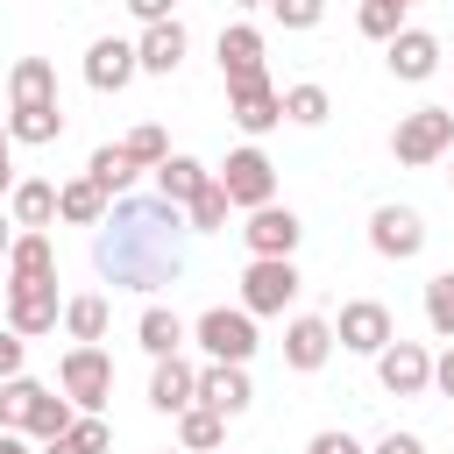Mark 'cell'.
<instances>
[{
	"mask_svg": "<svg viewBox=\"0 0 454 454\" xmlns=\"http://www.w3.org/2000/svg\"><path fill=\"white\" fill-rule=\"evenodd\" d=\"M390 71L411 78V85L433 78V71H440V35H426V28H397V35H390Z\"/></svg>",
	"mask_w": 454,
	"mask_h": 454,
	"instance_id": "obj_16",
	"label": "cell"
},
{
	"mask_svg": "<svg viewBox=\"0 0 454 454\" xmlns=\"http://www.w3.org/2000/svg\"><path fill=\"white\" fill-rule=\"evenodd\" d=\"M376 454H426V447H419V433H383Z\"/></svg>",
	"mask_w": 454,
	"mask_h": 454,
	"instance_id": "obj_40",
	"label": "cell"
},
{
	"mask_svg": "<svg viewBox=\"0 0 454 454\" xmlns=\"http://www.w3.org/2000/svg\"><path fill=\"white\" fill-rule=\"evenodd\" d=\"M14 220H21V227H50V220H57V184H35V177L14 184Z\"/></svg>",
	"mask_w": 454,
	"mask_h": 454,
	"instance_id": "obj_29",
	"label": "cell"
},
{
	"mask_svg": "<svg viewBox=\"0 0 454 454\" xmlns=\"http://www.w3.org/2000/svg\"><path fill=\"white\" fill-rule=\"evenodd\" d=\"M206 177H213L206 163H192V156H163V163H156V199L184 206V199H192V192H199Z\"/></svg>",
	"mask_w": 454,
	"mask_h": 454,
	"instance_id": "obj_24",
	"label": "cell"
},
{
	"mask_svg": "<svg viewBox=\"0 0 454 454\" xmlns=\"http://www.w3.org/2000/svg\"><path fill=\"white\" fill-rule=\"evenodd\" d=\"M7 248H14V234H7V220H0V255H7Z\"/></svg>",
	"mask_w": 454,
	"mask_h": 454,
	"instance_id": "obj_46",
	"label": "cell"
},
{
	"mask_svg": "<svg viewBox=\"0 0 454 454\" xmlns=\"http://www.w3.org/2000/svg\"><path fill=\"white\" fill-rule=\"evenodd\" d=\"M333 340H340V348H355V355H376V348L390 340V312H383L376 298H355V305H340Z\"/></svg>",
	"mask_w": 454,
	"mask_h": 454,
	"instance_id": "obj_14",
	"label": "cell"
},
{
	"mask_svg": "<svg viewBox=\"0 0 454 454\" xmlns=\"http://www.w3.org/2000/svg\"><path fill=\"white\" fill-rule=\"evenodd\" d=\"M234 7H270V0H234Z\"/></svg>",
	"mask_w": 454,
	"mask_h": 454,
	"instance_id": "obj_47",
	"label": "cell"
},
{
	"mask_svg": "<svg viewBox=\"0 0 454 454\" xmlns=\"http://www.w3.org/2000/svg\"><path fill=\"white\" fill-rule=\"evenodd\" d=\"M447 184H454V170H447Z\"/></svg>",
	"mask_w": 454,
	"mask_h": 454,
	"instance_id": "obj_49",
	"label": "cell"
},
{
	"mask_svg": "<svg viewBox=\"0 0 454 454\" xmlns=\"http://www.w3.org/2000/svg\"><path fill=\"white\" fill-rule=\"evenodd\" d=\"M135 71H142V64H135V43H121V35H99V43L85 50V85H92V92H121Z\"/></svg>",
	"mask_w": 454,
	"mask_h": 454,
	"instance_id": "obj_12",
	"label": "cell"
},
{
	"mask_svg": "<svg viewBox=\"0 0 454 454\" xmlns=\"http://www.w3.org/2000/svg\"><path fill=\"white\" fill-rule=\"evenodd\" d=\"M57 135H64V106H57V99L7 114V142H35V149H43V142H57Z\"/></svg>",
	"mask_w": 454,
	"mask_h": 454,
	"instance_id": "obj_20",
	"label": "cell"
},
{
	"mask_svg": "<svg viewBox=\"0 0 454 454\" xmlns=\"http://www.w3.org/2000/svg\"><path fill=\"white\" fill-rule=\"evenodd\" d=\"M369 241H376V255L411 262V255L426 248V220H419L411 206H376V213H369Z\"/></svg>",
	"mask_w": 454,
	"mask_h": 454,
	"instance_id": "obj_8",
	"label": "cell"
},
{
	"mask_svg": "<svg viewBox=\"0 0 454 454\" xmlns=\"http://www.w3.org/2000/svg\"><path fill=\"white\" fill-rule=\"evenodd\" d=\"M220 192H227V206H270L277 199V170H270V156L262 149H234L227 156V170H220Z\"/></svg>",
	"mask_w": 454,
	"mask_h": 454,
	"instance_id": "obj_5",
	"label": "cell"
},
{
	"mask_svg": "<svg viewBox=\"0 0 454 454\" xmlns=\"http://www.w3.org/2000/svg\"><path fill=\"white\" fill-rule=\"evenodd\" d=\"M199 397V369L177 362V355H156V376H149V404L156 411H184Z\"/></svg>",
	"mask_w": 454,
	"mask_h": 454,
	"instance_id": "obj_17",
	"label": "cell"
},
{
	"mask_svg": "<svg viewBox=\"0 0 454 454\" xmlns=\"http://www.w3.org/2000/svg\"><path fill=\"white\" fill-rule=\"evenodd\" d=\"M21 355H28V333H14V326H7V333H0V383H7V376H21Z\"/></svg>",
	"mask_w": 454,
	"mask_h": 454,
	"instance_id": "obj_39",
	"label": "cell"
},
{
	"mask_svg": "<svg viewBox=\"0 0 454 454\" xmlns=\"http://www.w3.org/2000/svg\"><path fill=\"white\" fill-rule=\"evenodd\" d=\"M177 440H184V454H213V447L227 440V419H220L213 404H199V397H192V404L177 411Z\"/></svg>",
	"mask_w": 454,
	"mask_h": 454,
	"instance_id": "obj_21",
	"label": "cell"
},
{
	"mask_svg": "<svg viewBox=\"0 0 454 454\" xmlns=\"http://www.w3.org/2000/svg\"><path fill=\"white\" fill-rule=\"evenodd\" d=\"M248 369L241 362H213V369H199V404H213L220 419H234V411H248Z\"/></svg>",
	"mask_w": 454,
	"mask_h": 454,
	"instance_id": "obj_15",
	"label": "cell"
},
{
	"mask_svg": "<svg viewBox=\"0 0 454 454\" xmlns=\"http://www.w3.org/2000/svg\"><path fill=\"white\" fill-rule=\"evenodd\" d=\"M404 7H411V0H404Z\"/></svg>",
	"mask_w": 454,
	"mask_h": 454,
	"instance_id": "obj_50",
	"label": "cell"
},
{
	"mask_svg": "<svg viewBox=\"0 0 454 454\" xmlns=\"http://www.w3.org/2000/svg\"><path fill=\"white\" fill-rule=\"evenodd\" d=\"M426 319H433V333H440V340H454V270L426 284Z\"/></svg>",
	"mask_w": 454,
	"mask_h": 454,
	"instance_id": "obj_35",
	"label": "cell"
},
{
	"mask_svg": "<svg viewBox=\"0 0 454 454\" xmlns=\"http://www.w3.org/2000/svg\"><path fill=\"white\" fill-rule=\"evenodd\" d=\"M57 383H64V397L78 404V411H99L106 397H114V362L92 348V340H78L71 355H64V369H57Z\"/></svg>",
	"mask_w": 454,
	"mask_h": 454,
	"instance_id": "obj_3",
	"label": "cell"
},
{
	"mask_svg": "<svg viewBox=\"0 0 454 454\" xmlns=\"http://www.w3.org/2000/svg\"><path fill=\"white\" fill-rule=\"evenodd\" d=\"M135 64L170 78V71L184 64V21H149V28H142V43H135Z\"/></svg>",
	"mask_w": 454,
	"mask_h": 454,
	"instance_id": "obj_18",
	"label": "cell"
},
{
	"mask_svg": "<svg viewBox=\"0 0 454 454\" xmlns=\"http://www.w3.org/2000/svg\"><path fill=\"white\" fill-rule=\"evenodd\" d=\"M106 447H114V433H106L99 411H85V419H71L57 440H43V454H106Z\"/></svg>",
	"mask_w": 454,
	"mask_h": 454,
	"instance_id": "obj_22",
	"label": "cell"
},
{
	"mask_svg": "<svg viewBox=\"0 0 454 454\" xmlns=\"http://www.w3.org/2000/svg\"><path fill=\"white\" fill-rule=\"evenodd\" d=\"M397 28H404V0H362V35L390 43Z\"/></svg>",
	"mask_w": 454,
	"mask_h": 454,
	"instance_id": "obj_36",
	"label": "cell"
},
{
	"mask_svg": "<svg viewBox=\"0 0 454 454\" xmlns=\"http://www.w3.org/2000/svg\"><path fill=\"white\" fill-rule=\"evenodd\" d=\"M128 7H135L142 28H149V21H170V0H128Z\"/></svg>",
	"mask_w": 454,
	"mask_h": 454,
	"instance_id": "obj_42",
	"label": "cell"
},
{
	"mask_svg": "<svg viewBox=\"0 0 454 454\" xmlns=\"http://www.w3.org/2000/svg\"><path fill=\"white\" fill-rule=\"evenodd\" d=\"M7 326H14V333H50V326H57V277H21V284H7Z\"/></svg>",
	"mask_w": 454,
	"mask_h": 454,
	"instance_id": "obj_9",
	"label": "cell"
},
{
	"mask_svg": "<svg viewBox=\"0 0 454 454\" xmlns=\"http://www.w3.org/2000/svg\"><path fill=\"white\" fill-rule=\"evenodd\" d=\"M376 376H383L390 397H419V390L433 383V355H426L419 340H397V333H390V340L376 348Z\"/></svg>",
	"mask_w": 454,
	"mask_h": 454,
	"instance_id": "obj_6",
	"label": "cell"
},
{
	"mask_svg": "<svg viewBox=\"0 0 454 454\" xmlns=\"http://www.w3.org/2000/svg\"><path fill=\"white\" fill-rule=\"evenodd\" d=\"M85 177H92V184H99V192H106V199H121V192H128V184H135V156H128V149H114V142H106V149H92V163H85Z\"/></svg>",
	"mask_w": 454,
	"mask_h": 454,
	"instance_id": "obj_26",
	"label": "cell"
},
{
	"mask_svg": "<svg viewBox=\"0 0 454 454\" xmlns=\"http://www.w3.org/2000/svg\"><path fill=\"white\" fill-rule=\"evenodd\" d=\"M57 213H64L71 227H99V220H106V192H99L92 177H71V184L57 192Z\"/></svg>",
	"mask_w": 454,
	"mask_h": 454,
	"instance_id": "obj_25",
	"label": "cell"
},
{
	"mask_svg": "<svg viewBox=\"0 0 454 454\" xmlns=\"http://www.w3.org/2000/svg\"><path fill=\"white\" fill-rule=\"evenodd\" d=\"M298 298V270L291 255H255L248 277H241V312H284Z\"/></svg>",
	"mask_w": 454,
	"mask_h": 454,
	"instance_id": "obj_4",
	"label": "cell"
},
{
	"mask_svg": "<svg viewBox=\"0 0 454 454\" xmlns=\"http://www.w3.org/2000/svg\"><path fill=\"white\" fill-rule=\"evenodd\" d=\"M7 92H14V106H43V99H57V71H50V57H21L14 78H7Z\"/></svg>",
	"mask_w": 454,
	"mask_h": 454,
	"instance_id": "obj_23",
	"label": "cell"
},
{
	"mask_svg": "<svg viewBox=\"0 0 454 454\" xmlns=\"http://www.w3.org/2000/svg\"><path fill=\"white\" fill-rule=\"evenodd\" d=\"M199 348H206L213 362H248V355H255V312L213 305V312L199 319Z\"/></svg>",
	"mask_w": 454,
	"mask_h": 454,
	"instance_id": "obj_7",
	"label": "cell"
},
{
	"mask_svg": "<svg viewBox=\"0 0 454 454\" xmlns=\"http://www.w3.org/2000/svg\"><path fill=\"white\" fill-rule=\"evenodd\" d=\"M135 340H142L149 355H177V348H184V326H177V312H163V305H149V312L135 319Z\"/></svg>",
	"mask_w": 454,
	"mask_h": 454,
	"instance_id": "obj_28",
	"label": "cell"
},
{
	"mask_svg": "<svg viewBox=\"0 0 454 454\" xmlns=\"http://www.w3.org/2000/svg\"><path fill=\"white\" fill-rule=\"evenodd\" d=\"M270 14H277L284 28H319V14H326V0H270Z\"/></svg>",
	"mask_w": 454,
	"mask_h": 454,
	"instance_id": "obj_38",
	"label": "cell"
},
{
	"mask_svg": "<svg viewBox=\"0 0 454 454\" xmlns=\"http://www.w3.org/2000/svg\"><path fill=\"white\" fill-rule=\"evenodd\" d=\"M433 383H440V390H447V397H454V348H447V355H440V362H433Z\"/></svg>",
	"mask_w": 454,
	"mask_h": 454,
	"instance_id": "obj_43",
	"label": "cell"
},
{
	"mask_svg": "<svg viewBox=\"0 0 454 454\" xmlns=\"http://www.w3.org/2000/svg\"><path fill=\"white\" fill-rule=\"evenodd\" d=\"M35 390H43V383H28V376H7V383H0V433H21V426H28Z\"/></svg>",
	"mask_w": 454,
	"mask_h": 454,
	"instance_id": "obj_33",
	"label": "cell"
},
{
	"mask_svg": "<svg viewBox=\"0 0 454 454\" xmlns=\"http://www.w3.org/2000/svg\"><path fill=\"white\" fill-rule=\"evenodd\" d=\"M390 149H397V163H433V156H447V149H454V106H419V114H404L397 135H390Z\"/></svg>",
	"mask_w": 454,
	"mask_h": 454,
	"instance_id": "obj_2",
	"label": "cell"
},
{
	"mask_svg": "<svg viewBox=\"0 0 454 454\" xmlns=\"http://www.w3.org/2000/svg\"><path fill=\"white\" fill-rule=\"evenodd\" d=\"M227 114H234V128H241V135H262V128H277V121H284V92H277L270 78L234 85V92H227Z\"/></svg>",
	"mask_w": 454,
	"mask_h": 454,
	"instance_id": "obj_13",
	"label": "cell"
},
{
	"mask_svg": "<svg viewBox=\"0 0 454 454\" xmlns=\"http://www.w3.org/2000/svg\"><path fill=\"white\" fill-rule=\"evenodd\" d=\"M71 426V397H57V390H35V404H28V426L21 433H35V440H57Z\"/></svg>",
	"mask_w": 454,
	"mask_h": 454,
	"instance_id": "obj_31",
	"label": "cell"
},
{
	"mask_svg": "<svg viewBox=\"0 0 454 454\" xmlns=\"http://www.w3.org/2000/svg\"><path fill=\"white\" fill-rule=\"evenodd\" d=\"M298 234H305V227H298V213H291V206H277V199H270V206H255V213H248V227H241L248 255H291V248H298Z\"/></svg>",
	"mask_w": 454,
	"mask_h": 454,
	"instance_id": "obj_10",
	"label": "cell"
},
{
	"mask_svg": "<svg viewBox=\"0 0 454 454\" xmlns=\"http://www.w3.org/2000/svg\"><path fill=\"white\" fill-rule=\"evenodd\" d=\"M220 78H227V92H234V85H255V78H262V35H255L248 21L220 28Z\"/></svg>",
	"mask_w": 454,
	"mask_h": 454,
	"instance_id": "obj_11",
	"label": "cell"
},
{
	"mask_svg": "<svg viewBox=\"0 0 454 454\" xmlns=\"http://www.w3.org/2000/svg\"><path fill=\"white\" fill-rule=\"evenodd\" d=\"M333 355V326L326 319H291V333H284V362L291 369H319Z\"/></svg>",
	"mask_w": 454,
	"mask_h": 454,
	"instance_id": "obj_19",
	"label": "cell"
},
{
	"mask_svg": "<svg viewBox=\"0 0 454 454\" xmlns=\"http://www.w3.org/2000/svg\"><path fill=\"white\" fill-rule=\"evenodd\" d=\"M0 454H28V447H21V433H0Z\"/></svg>",
	"mask_w": 454,
	"mask_h": 454,
	"instance_id": "obj_44",
	"label": "cell"
},
{
	"mask_svg": "<svg viewBox=\"0 0 454 454\" xmlns=\"http://www.w3.org/2000/svg\"><path fill=\"white\" fill-rule=\"evenodd\" d=\"M121 149H128V156H135V170H142V163H149V170H156V163H163V156H170V142H163V128H156V121H149V128H135V135H128V142H121Z\"/></svg>",
	"mask_w": 454,
	"mask_h": 454,
	"instance_id": "obj_37",
	"label": "cell"
},
{
	"mask_svg": "<svg viewBox=\"0 0 454 454\" xmlns=\"http://www.w3.org/2000/svg\"><path fill=\"white\" fill-rule=\"evenodd\" d=\"M7 270H14V284H21V277H57V255H50L43 234H21V241L7 248Z\"/></svg>",
	"mask_w": 454,
	"mask_h": 454,
	"instance_id": "obj_30",
	"label": "cell"
},
{
	"mask_svg": "<svg viewBox=\"0 0 454 454\" xmlns=\"http://www.w3.org/2000/svg\"><path fill=\"white\" fill-rule=\"evenodd\" d=\"M64 326H71V340H99V333H106V298H92V291L71 298V305H64Z\"/></svg>",
	"mask_w": 454,
	"mask_h": 454,
	"instance_id": "obj_34",
	"label": "cell"
},
{
	"mask_svg": "<svg viewBox=\"0 0 454 454\" xmlns=\"http://www.w3.org/2000/svg\"><path fill=\"white\" fill-rule=\"evenodd\" d=\"M184 227H192V234H220V227H227V192H220V177H206V184L184 199Z\"/></svg>",
	"mask_w": 454,
	"mask_h": 454,
	"instance_id": "obj_27",
	"label": "cell"
},
{
	"mask_svg": "<svg viewBox=\"0 0 454 454\" xmlns=\"http://www.w3.org/2000/svg\"><path fill=\"white\" fill-rule=\"evenodd\" d=\"M326 114H333L326 85H291V92H284V121H298V128H319Z\"/></svg>",
	"mask_w": 454,
	"mask_h": 454,
	"instance_id": "obj_32",
	"label": "cell"
},
{
	"mask_svg": "<svg viewBox=\"0 0 454 454\" xmlns=\"http://www.w3.org/2000/svg\"><path fill=\"white\" fill-rule=\"evenodd\" d=\"M92 262L106 284H128V291H156L184 270V206L170 199H128L99 220V241H92Z\"/></svg>",
	"mask_w": 454,
	"mask_h": 454,
	"instance_id": "obj_1",
	"label": "cell"
},
{
	"mask_svg": "<svg viewBox=\"0 0 454 454\" xmlns=\"http://www.w3.org/2000/svg\"><path fill=\"white\" fill-rule=\"evenodd\" d=\"M305 454H362V447H355V440H348V433H319V440H312V447H305Z\"/></svg>",
	"mask_w": 454,
	"mask_h": 454,
	"instance_id": "obj_41",
	"label": "cell"
},
{
	"mask_svg": "<svg viewBox=\"0 0 454 454\" xmlns=\"http://www.w3.org/2000/svg\"><path fill=\"white\" fill-rule=\"evenodd\" d=\"M0 192H14V163L7 156H0Z\"/></svg>",
	"mask_w": 454,
	"mask_h": 454,
	"instance_id": "obj_45",
	"label": "cell"
},
{
	"mask_svg": "<svg viewBox=\"0 0 454 454\" xmlns=\"http://www.w3.org/2000/svg\"><path fill=\"white\" fill-rule=\"evenodd\" d=\"M0 156H7V128H0Z\"/></svg>",
	"mask_w": 454,
	"mask_h": 454,
	"instance_id": "obj_48",
	"label": "cell"
}]
</instances>
